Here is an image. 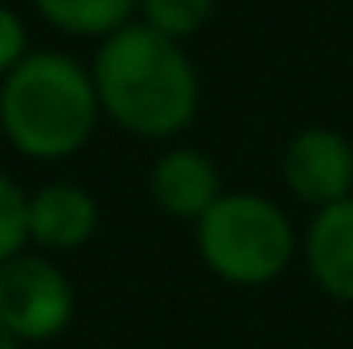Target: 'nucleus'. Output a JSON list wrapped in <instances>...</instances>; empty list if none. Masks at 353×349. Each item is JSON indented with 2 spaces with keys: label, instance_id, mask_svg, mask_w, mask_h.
Instances as JSON below:
<instances>
[{
  "label": "nucleus",
  "instance_id": "13",
  "mask_svg": "<svg viewBox=\"0 0 353 349\" xmlns=\"http://www.w3.org/2000/svg\"><path fill=\"white\" fill-rule=\"evenodd\" d=\"M0 349H25V346H21V341H17V337H12V333L0 325Z\"/></svg>",
  "mask_w": 353,
  "mask_h": 349
},
{
  "label": "nucleus",
  "instance_id": "8",
  "mask_svg": "<svg viewBox=\"0 0 353 349\" xmlns=\"http://www.w3.org/2000/svg\"><path fill=\"white\" fill-rule=\"evenodd\" d=\"M300 255H304L312 283L329 300L353 304V197L325 206L308 218Z\"/></svg>",
  "mask_w": 353,
  "mask_h": 349
},
{
  "label": "nucleus",
  "instance_id": "12",
  "mask_svg": "<svg viewBox=\"0 0 353 349\" xmlns=\"http://www.w3.org/2000/svg\"><path fill=\"white\" fill-rule=\"evenodd\" d=\"M33 54L29 46V25L12 4H0V79H8L25 58Z\"/></svg>",
  "mask_w": 353,
  "mask_h": 349
},
{
  "label": "nucleus",
  "instance_id": "4",
  "mask_svg": "<svg viewBox=\"0 0 353 349\" xmlns=\"http://www.w3.org/2000/svg\"><path fill=\"white\" fill-rule=\"evenodd\" d=\"M79 296L62 263L41 251H21L0 263V325L21 346H46L70 329Z\"/></svg>",
  "mask_w": 353,
  "mask_h": 349
},
{
  "label": "nucleus",
  "instance_id": "3",
  "mask_svg": "<svg viewBox=\"0 0 353 349\" xmlns=\"http://www.w3.org/2000/svg\"><path fill=\"white\" fill-rule=\"evenodd\" d=\"M193 243L205 271L230 288H267L300 255L288 210L251 189H226L193 222Z\"/></svg>",
  "mask_w": 353,
  "mask_h": 349
},
{
  "label": "nucleus",
  "instance_id": "10",
  "mask_svg": "<svg viewBox=\"0 0 353 349\" xmlns=\"http://www.w3.org/2000/svg\"><path fill=\"white\" fill-rule=\"evenodd\" d=\"M214 4L218 0H136V21H144L148 29L173 41H185L210 25Z\"/></svg>",
  "mask_w": 353,
  "mask_h": 349
},
{
  "label": "nucleus",
  "instance_id": "6",
  "mask_svg": "<svg viewBox=\"0 0 353 349\" xmlns=\"http://www.w3.org/2000/svg\"><path fill=\"white\" fill-rule=\"evenodd\" d=\"M99 230V201L87 185L50 181L29 193V247L41 255L83 251Z\"/></svg>",
  "mask_w": 353,
  "mask_h": 349
},
{
  "label": "nucleus",
  "instance_id": "2",
  "mask_svg": "<svg viewBox=\"0 0 353 349\" xmlns=\"http://www.w3.org/2000/svg\"><path fill=\"white\" fill-rule=\"evenodd\" d=\"M99 94L90 66L62 50H33L0 79V136L37 165L79 157L99 128Z\"/></svg>",
  "mask_w": 353,
  "mask_h": 349
},
{
  "label": "nucleus",
  "instance_id": "9",
  "mask_svg": "<svg viewBox=\"0 0 353 349\" xmlns=\"http://www.w3.org/2000/svg\"><path fill=\"white\" fill-rule=\"evenodd\" d=\"M33 12L66 37L107 41L136 21V0H33Z\"/></svg>",
  "mask_w": 353,
  "mask_h": 349
},
{
  "label": "nucleus",
  "instance_id": "7",
  "mask_svg": "<svg viewBox=\"0 0 353 349\" xmlns=\"http://www.w3.org/2000/svg\"><path fill=\"white\" fill-rule=\"evenodd\" d=\"M148 193L161 206V214L193 226L226 189H222L218 165L201 148L176 144V148H165L152 161V169H148Z\"/></svg>",
  "mask_w": 353,
  "mask_h": 349
},
{
  "label": "nucleus",
  "instance_id": "1",
  "mask_svg": "<svg viewBox=\"0 0 353 349\" xmlns=\"http://www.w3.org/2000/svg\"><path fill=\"white\" fill-rule=\"evenodd\" d=\"M90 79L103 119L140 140H173L201 107V79L185 46L148 29L144 21L123 25L99 41Z\"/></svg>",
  "mask_w": 353,
  "mask_h": 349
},
{
  "label": "nucleus",
  "instance_id": "11",
  "mask_svg": "<svg viewBox=\"0 0 353 349\" xmlns=\"http://www.w3.org/2000/svg\"><path fill=\"white\" fill-rule=\"evenodd\" d=\"M29 251V193L0 169V263Z\"/></svg>",
  "mask_w": 353,
  "mask_h": 349
},
{
  "label": "nucleus",
  "instance_id": "5",
  "mask_svg": "<svg viewBox=\"0 0 353 349\" xmlns=\"http://www.w3.org/2000/svg\"><path fill=\"white\" fill-rule=\"evenodd\" d=\"M279 173L288 193L312 206V214L325 206H337L353 197V140L337 128L308 123L283 144Z\"/></svg>",
  "mask_w": 353,
  "mask_h": 349
}]
</instances>
